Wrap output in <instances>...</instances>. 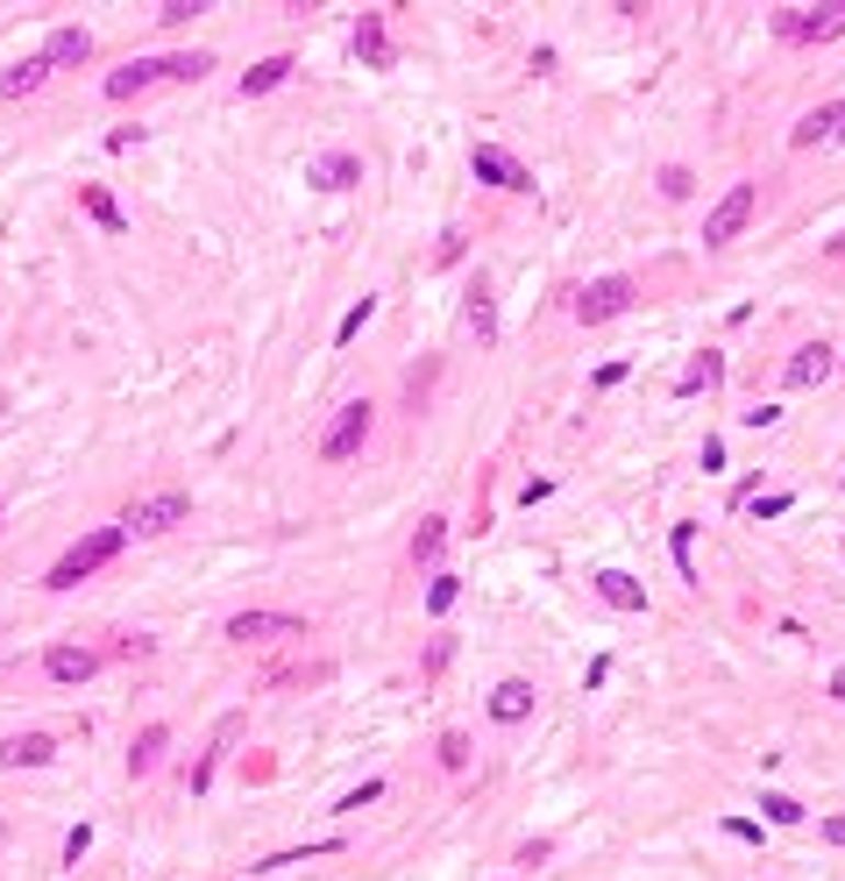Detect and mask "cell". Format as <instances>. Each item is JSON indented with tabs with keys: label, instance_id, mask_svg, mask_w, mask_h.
I'll use <instances>...</instances> for the list:
<instances>
[{
	"label": "cell",
	"instance_id": "obj_29",
	"mask_svg": "<svg viewBox=\"0 0 845 881\" xmlns=\"http://www.w3.org/2000/svg\"><path fill=\"white\" fill-rule=\"evenodd\" d=\"M661 192H668V200H689V192H697V178H689L683 163H668V171H661Z\"/></svg>",
	"mask_w": 845,
	"mask_h": 881
},
{
	"label": "cell",
	"instance_id": "obj_4",
	"mask_svg": "<svg viewBox=\"0 0 845 881\" xmlns=\"http://www.w3.org/2000/svg\"><path fill=\"white\" fill-rule=\"evenodd\" d=\"M228 640L235 647H249V640H306V619L298 611H235Z\"/></svg>",
	"mask_w": 845,
	"mask_h": 881
},
{
	"label": "cell",
	"instance_id": "obj_38",
	"mask_svg": "<svg viewBox=\"0 0 845 881\" xmlns=\"http://www.w3.org/2000/svg\"><path fill=\"white\" fill-rule=\"evenodd\" d=\"M832 697H845V668H838V676H832Z\"/></svg>",
	"mask_w": 845,
	"mask_h": 881
},
{
	"label": "cell",
	"instance_id": "obj_10",
	"mask_svg": "<svg viewBox=\"0 0 845 881\" xmlns=\"http://www.w3.org/2000/svg\"><path fill=\"white\" fill-rule=\"evenodd\" d=\"M306 185H320V192H349V185H362V157H356V149H320V157L306 163Z\"/></svg>",
	"mask_w": 845,
	"mask_h": 881
},
{
	"label": "cell",
	"instance_id": "obj_11",
	"mask_svg": "<svg viewBox=\"0 0 845 881\" xmlns=\"http://www.w3.org/2000/svg\"><path fill=\"white\" fill-rule=\"evenodd\" d=\"M157 79H171V57H135V65L108 71V100H135V93H149Z\"/></svg>",
	"mask_w": 845,
	"mask_h": 881
},
{
	"label": "cell",
	"instance_id": "obj_40",
	"mask_svg": "<svg viewBox=\"0 0 845 881\" xmlns=\"http://www.w3.org/2000/svg\"><path fill=\"white\" fill-rule=\"evenodd\" d=\"M838 370H845V355H838Z\"/></svg>",
	"mask_w": 845,
	"mask_h": 881
},
{
	"label": "cell",
	"instance_id": "obj_5",
	"mask_svg": "<svg viewBox=\"0 0 845 881\" xmlns=\"http://www.w3.org/2000/svg\"><path fill=\"white\" fill-rule=\"evenodd\" d=\"M362 441H370V398H356V406L335 413V427L320 434V462H349Z\"/></svg>",
	"mask_w": 845,
	"mask_h": 881
},
{
	"label": "cell",
	"instance_id": "obj_41",
	"mask_svg": "<svg viewBox=\"0 0 845 881\" xmlns=\"http://www.w3.org/2000/svg\"><path fill=\"white\" fill-rule=\"evenodd\" d=\"M838 555H845V541H838Z\"/></svg>",
	"mask_w": 845,
	"mask_h": 881
},
{
	"label": "cell",
	"instance_id": "obj_32",
	"mask_svg": "<svg viewBox=\"0 0 845 881\" xmlns=\"http://www.w3.org/2000/svg\"><path fill=\"white\" fill-rule=\"evenodd\" d=\"M448 605H455V576H433V590H427V611H433V619H441Z\"/></svg>",
	"mask_w": 845,
	"mask_h": 881
},
{
	"label": "cell",
	"instance_id": "obj_18",
	"mask_svg": "<svg viewBox=\"0 0 845 881\" xmlns=\"http://www.w3.org/2000/svg\"><path fill=\"white\" fill-rule=\"evenodd\" d=\"M43 79H50V57H29V65L0 71V100H22V93H36Z\"/></svg>",
	"mask_w": 845,
	"mask_h": 881
},
{
	"label": "cell",
	"instance_id": "obj_13",
	"mask_svg": "<svg viewBox=\"0 0 845 881\" xmlns=\"http://www.w3.org/2000/svg\"><path fill=\"white\" fill-rule=\"evenodd\" d=\"M491 719H497V725H526V719H533V682H526V676H505V682L491 690Z\"/></svg>",
	"mask_w": 845,
	"mask_h": 881
},
{
	"label": "cell",
	"instance_id": "obj_1",
	"mask_svg": "<svg viewBox=\"0 0 845 881\" xmlns=\"http://www.w3.org/2000/svg\"><path fill=\"white\" fill-rule=\"evenodd\" d=\"M121 541H128V527H93L86 541H71L65 555H57V569L43 576V590H71V584H86V576H93L100 562H114V555H121Z\"/></svg>",
	"mask_w": 845,
	"mask_h": 881
},
{
	"label": "cell",
	"instance_id": "obj_28",
	"mask_svg": "<svg viewBox=\"0 0 845 881\" xmlns=\"http://www.w3.org/2000/svg\"><path fill=\"white\" fill-rule=\"evenodd\" d=\"M760 811L775 817V825H803V803L796 797H760Z\"/></svg>",
	"mask_w": 845,
	"mask_h": 881
},
{
	"label": "cell",
	"instance_id": "obj_19",
	"mask_svg": "<svg viewBox=\"0 0 845 881\" xmlns=\"http://www.w3.org/2000/svg\"><path fill=\"white\" fill-rule=\"evenodd\" d=\"M284 79H292V57H263L256 71H241V100H256V93H278Z\"/></svg>",
	"mask_w": 845,
	"mask_h": 881
},
{
	"label": "cell",
	"instance_id": "obj_17",
	"mask_svg": "<svg viewBox=\"0 0 845 881\" xmlns=\"http://www.w3.org/2000/svg\"><path fill=\"white\" fill-rule=\"evenodd\" d=\"M164 746H171V725H143V733H135V746H128V768L149 775V768L164 760Z\"/></svg>",
	"mask_w": 845,
	"mask_h": 881
},
{
	"label": "cell",
	"instance_id": "obj_15",
	"mask_svg": "<svg viewBox=\"0 0 845 881\" xmlns=\"http://www.w3.org/2000/svg\"><path fill=\"white\" fill-rule=\"evenodd\" d=\"M590 590H597L611 611H646V584H640V576H626V569H604Z\"/></svg>",
	"mask_w": 845,
	"mask_h": 881
},
{
	"label": "cell",
	"instance_id": "obj_26",
	"mask_svg": "<svg viewBox=\"0 0 845 881\" xmlns=\"http://www.w3.org/2000/svg\"><path fill=\"white\" fill-rule=\"evenodd\" d=\"M441 541H448L441 519H419V533H413V562H433V555H441Z\"/></svg>",
	"mask_w": 845,
	"mask_h": 881
},
{
	"label": "cell",
	"instance_id": "obj_33",
	"mask_svg": "<svg viewBox=\"0 0 845 881\" xmlns=\"http://www.w3.org/2000/svg\"><path fill=\"white\" fill-rule=\"evenodd\" d=\"M370 313H376L370 298H362V306H349V320H341V341H356V335H362V320H370Z\"/></svg>",
	"mask_w": 845,
	"mask_h": 881
},
{
	"label": "cell",
	"instance_id": "obj_31",
	"mask_svg": "<svg viewBox=\"0 0 845 881\" xmlns=\"http://www.w3.org/2000/svg\"><path fill=\"white\" fill-rule=\"evenodd\" d=\"M441 768H470V739L462 733H441Z\"/></svg>",
	"mask_w": 845,
	"mask_h": 881
},
{
	"label": "cell",
	"instance_id": "obj_2",
	"mask_svg": "<svg viewBox=\"0 0 845 881\" xmlns=\"http://www.w3.org/2000/svg\"><path fill=\"white\" fill-rule=\"evenodd\" d=\"M185 519H192L185 490H149V498H135L128 512H121V527L128 533H171V527H185Z\"/></svg>",
	"mask_w": 845,
	"mask_h": 881
},
{
	"label": "cell",
	"instance_id": "obj_22",
	"mask_svg": "<svg viewBox=\"0 0 845 881\" xmlns=\"http://www.w3.org/2000/svg\"><path fill=\"white\" fill-rule=\"evenodd\" d=\"M718 384H724V363H718V355H697V363L683 370V384H675V392L697 398V392H718Z\"/></svg>",
	"mask_w": 845,
	"mask_h": 881
},
{
	"label": "cell",
	"instance_id": "obj_27",
	"mask_svg": "<svg viewBox=\"0 0 845 881\" xmlns=\"http://www.w3.org/2000/svg\"><path fill=\"white\" fill-rule=\"evenodd\" d=\"M192 14H206V8H200V0H164V8H157V14H149V22H164V29H185V22H192Z\"/></svg>",
	"mask_w": 845,
	"mask_h": 881
},
{
	"label": "cell",
	"instance_id": "obj_9",
	"mask_svg": "<svg viewBox=\"0 0 845 881\" xmlns=\"http://www.w3.org/2000/svg\"><path fill=\"white\" fill-rule=\"evenodd\" d=\"M832 370H838V349H824V341H803V349L781 363V384H789V392H810V384H824Z\"/></svg>",
	"mask_w": 845,
	"mask_h": 881
},
{
	"label": "cell",
	"instance_id": "obj_36",
	"mask_svg": "<svg viewBox=\"0 0 845 881\" xmlns=\"http://www.w3.org/2000/svg\"><path fill=\"white\" fill-rule=\"evenodd\" d=\"M376 797H384V782H362L356 797H341V811H362V803H376Z\"/></svg>",
	"mask_w": 845,
	"mask_h": 881
},
{
	"label": "cell",
	"instance_id": "obj_16",
	"mask_svg": "<svg viewBox=\"0 0 845 881\" xmlns=\"http://www.w3.org/2000/svg\"><path fill=\"white\" fill-rule=\"evenodd\" d=\"M43 57H50V71L57 65H86V57H93V36H86V29H50V43H43Z\"/></svg>",
	"mask_w": 845,
	"mask_h": 881
},
{
	"label": "cell",
	"instance_id": "obj_6",
	"mask_svg": "<svg viewBox=\"0 0 845 881\" xmlns=\"http://www.w3.org/2000/svg\"><path fill=\"white\" fill-rule=\"evenodd\" d=\"M626 306H632V278H597V285H583V292H576V320H583V327L618 320Z\"/></svg>",
	"mask_w": 845,
	"mask_h": 881
},
{
	"label": "cell",
	"instance_id": "obj_34",
	"mask_svg": "<svg viewBox=\"0 0 845 881\" xmlns=\"http://www.w3.org/2000/svg\"><path fill=\"white\" fill-rule=\"evenodd\" d=\"M149 647H157V640H143V633H128V640H121V647H114V654H121V662H143V654H149Z\"/></svg>",
	"mask_w": 845,
	"mask_h": 881
},
{
	"label": "cell",
	"instance_id": "obj_35",
	"mask_svg": "<svg viewBox=\"0 0 845 881\" xmlns=\"http://www.w3.org/2000/svg\"><path fill=\"white\" fill-rule=\"evenodd\" d=\"M548 854H554L548 839H526V846H519V868H540V860H548Z\"/></svg>",
	"mask_w": 845,
	"mask_h": 881
},
{
	"label": "cell",
	"instance_id": "obj_7",
	"mask_svg": "<svg viewBox=\"0 0 845 881\" xmlns=\"http://www.w3.org/2000/svg\"><path fill=\"white\" fill-rule=\"evenodd\" d=\"M470 171L491 178L497 192H533V171H526L511 149H497V143H476V149H470Z\"/></svg>",
	"mask_w": 845,
	"mask_h": 881
},
{
	"label": "cell",
	"instance_id": "obj_30",
	"mask_svg": "<svg viewBox=\"0 0 845 881\" xmlns=\"http://www.w3.org/2000/svg\"><path fill=\"white\" fill-rule=\"evenodd\" d=\"M200 71H214V57H206V50H185V57H171V79H200Z\"/></svg>",
	"mask_w": 845,
	"mask_h": 881
},
{
	"label": "cell",
	"instance_id": "obj_21",
	"mask_svg": "<svg viewBox=\"0 0 845 881\" xmlns=\"http://www.w3.org/2000/svg\"><path fill=\"white\" fill-rule=\"evenodd\" d=\"M356 57H362V65H391V36H384V14H362V29H356Z\"/></svg>",
	"mask_w": 845,
	"mask_h": 881
},
{
	"label": "cell",
	"instance_id": "obj_37",
	"mask_svg": "<svg viewBox=\"0 0 845 881\" xmlns=\"http://www.w3.org/2000/svg\"><path fill=\"white\" fill-rule=\"evenodd\" d=\"M824 846H845V817H824Z\"/></svg>",
	"mask_w": 845,
	"mask_h": 881
},
{
	"label": "cell",
	"instance_id": "obj_42",
	"mask_svg": "<svg viewBox=\"0 0 845 881\" xmlns=\"http://www.w3.org/2000/svg\"><path fill=\"white\" fill-rule=\"evenodd\" d=\"M838 136H845V128H838Z\"/></svg>",
	"mask_w": 845,
	"mask_h": 881
},
{
	"label": "cell",
	"instance_id": "obj_25",
	"mask_svg": "<svg viewBox=\"0 0 845 881\" xmlns=\"http://www.w3.org/2000/svg\"><path fill=\"white\" fill-rule=\"evenodd\" d=\"M668 547H675V569H683V584H697V555H689V547H697V527H689V519L668 533Z\"/></svg>",
	"mask_w": 845,
	"mask_h": 881
},
{
	"label": "cell",
	"instance_id": "obj_3",
	"mask_svg": "<svg viewBox=\"0 0 845 881\" xmlns=\"http://www.w3.org/2000/svg\"><path fill=\"white\" fill-rule=\"evenodd\" d=\"M753 206H760V185H732V192H724V200L711 206V221H703V249L739 242V235H746V221H753Z\"/></svg>",
	"mask_w": 845,
	"mask_h": 881
},
{
	"label": "cell",
	"instance_id": "obj_39",
	"mask_svg": "<svg viewBox=\"0 0 845 881\" xmlns=\"http://www.w3.org/2000/svg\"><path fill=\"white\" fill-rule=\"evenodd\" d=\"M832 257H845V235H838V242H832Z\"/></svg>",
	"mask_w": 845,
	"mask_h": 881
},
{
	"label": "cell",
	"instance_id": "obj_8",
	"mask_svg": "<svg viewBox=\"0 0 845 881\" xmlns=\"http://www.w3.org/2000/svg\"><path fill=\"white\" fill-rule=\"evenodd\" d=\"M775 29L789 43H824V36H838V29H845V8H781Z\"/></svg>",
	"mask_w": 845,
	"mask_h": 881
},
{
	"label": "cell",
	"instance_id": "obj_14",
	"mask_svg": "<svg viewBox=\"0 0 845 881\" xmlns=\"http://www.w3.org/2000/svg\"><path fill=\"white\" fill-rule=\"evenodd\" d=\"M50 733H8L0 739V768H50Z\"/></svg>",
	"mask_w": 845,
	"mask_h": 881
},
{
	"label": "cell",
	"instance_id": "obj_24",
	"mask_svg": "<svg viewBox=\"0 0 845 881\" xmlns=\"http://www.w3.org/2000/svg\"><path fill=\"white\" fill-rule=\"evenodd\" d=\"M462 320H470V335H476V341H497V313H491V292H483V285L470 292V306H462Z\"/></svg>",
	"mask_w": 845,
	"mask_h": 881
},
{
	"label": "cell",
	"instance_id": "obj_12",
	"mask_svg": "<svg viewBox=\"0 0 845 881\" xmlns=\"http://www.w3.org/2000/svg\"><path fill=\"white\" fill-rule=\"evenodd\" d=\"M43 676H50V682H93V676H100V654H93V647H71V640H57V647L43 654Z\"/></svg>",
	"mask_w": 845,
	"mask_h": 881
},
{
	"label": "cell",
	"instance_id": "obj_23",
	"mask_svg": "<svg viewBox=\"0 0 845 881\" xmlns=\"http://www.w3.org/2000/svg\"><path fill=\"white\" fill-rule=\"evenodd\" d=\"M79 200H86V214H93V221H100V228H108V235H128V214H121V206H114V200H108V192H100V185H86Z\"/></svg>",
	"mask_w": 845,
	"mask_h": 881
},
{
	"label": "cell",
	"instance_id": "obj_20",
	"mask_svg": "<svg viewBox=\"0 0 845 881\" xmlns=\"http://www.w3.org/2000/svg\"><path fill=\"white\" fill-rule=\"evenodd\" d=\"M838 128H845V114H838V108H818V114H803V122L789 128V143H796V149H810V143L838 136Z\"/></svg>",
	"mask_w": 845,
	"mask_h": 881
}]
</instances>
